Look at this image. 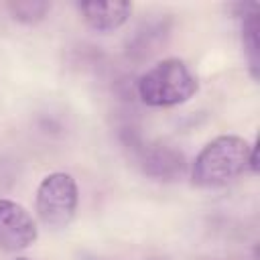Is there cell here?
Returning a JSON list of instances; mask_svg holds the SVG:
<instances>
[{"mask_svg":"<svg viewBox=\"0 0 260 260\" xmlns=\"http://www.w3.org/2000/svg\"><path fill=\"white\" fill-rule=\"evenodd\" d=\"M250 152L252 144L236 134H221L209 140L193 160V185L213 189L232 183L246 169H250Z\"/></svg>","mask_w":260,"mask_h":260,"instance_id":"obj_1","label":"cell"},{"mask_svg":"<svg viewBox=\"0 0 260 260\" xmlns=\"http://www.w3.org/2000/svg\"><path fill=\"white\" fill-rule=\"evenodd\" d=\"M258 6L252 8V12H244V26H242V41L250 63V73L254 79H258V67H260V49H258Z\"/></svg>","mask_w":260,"mask_h":260,"instance_id":"obj_6","label":"cell"},{"mask_svg":"<svg viewBox=\"0 0 260 260\" xmlns=\"http://www.w3.org/2000/svg\"><path fill=\"white\" fill-rule=\"evenodd\" d=\"M79 201L77 183L69 173H51L37 187L35 209L39 219L53 230L67 228L75 217Z\"/></svg>","mask_w":260,"mask_h":260,"instance_id":"obj_3","label":"cell"},{"mask_svg":"<svg viewBox=\"0 0 260 260\" xmlns=\"http://www.w3.org/2000/svg\"><path fill=\"white\" fill-rule=\"evenodd\" d=\"M199 89V81L181 59H165L144 71L138 79V95L146 106L169 108L189 102Z\"/></svg>","mask_w":260,"mask_h":260,"instance_id":"obj_2","label":"cell"},{"mask_svg":"<svg viewBox=\"0 0 260 260\" xmlns=\"http://www.w3.org/2000/svg\"><path fill=\"white\" fill-rule=\"evenodd\" d=\"M16 260H28V258H16Z\"/></svg>","mask_w":260,"mask_h":260,"instance_id":"obj_9","label":"cell"},{"mask_svg":"<svg viewBox=\"0 0 260 260\" xmlns=\"http://www.w3.org/2000/svg\"><path fill=\"white\" fill-rule=\"evenodd\" d=\"M160 165H162V177H171V175H175L177 171L183 169V156L179 152L171 150V148H156L146 156L144 169L150 175L158 177L160 175Z\"/></svg>","mask_w":260,"mask_h":260,"instance_id":"obj_7","label":"cell"},{"mask_svg":"<svg viewBox=\"0 0 260 260\" xmlns=\"http://www.w3.org/2000/svg\"><path fill=\"white\" fill-rule=\"evenodd\" d=\"M8 10L14 20L22 24H35L47 16L51 4L43 0H16V2H8Z\"/></svg>","mask_w":260,"mask_h":260,"instance_id":"obj_8","label":"cell"},{"mask_svg":"<svg viewBox=\"0 0 260 260\" xmlns=\"http://www.w3.org/2000/svg\"><path fill=\"white\" fill-rule=\"evenodd\" d=\"M77 8L83 14V20L98 32H112V30L120 28L132 12V4L124 2V0L81 2V4H77Z\"/></svg>","mask_w":260,"mask_h":260,"instance_id":"obj_5","label":"cell"},{"mask_svg":"<svg viewBox=\"0 0 260 260\" xmlns=\"http://www.w3.org/2000/svg\"><path fill=\"white\" fill-rule=\"evenodd\" d=\"M39 236L32 215L16 201L0 197V250L18 252L35 244Z\"/></svg>","mask_w":260,"mask_h":260,"instance_id":"obj_4","label":"cell"}]
</instances>
